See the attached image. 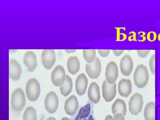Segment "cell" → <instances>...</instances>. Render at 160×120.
Masks as SVG:
<instances>
[{"mask_svg": "<svg viewBox=\"0 0 160 120\" xmlns=\"http://www.w3.org/2000/svg\"><path fill=\"white\" fill-rule=\"evenodd\" d=\"M88 97L90 101L97 104L101 99V92L99 86L97 82H92L90 84L88 91Z\"/></svg>", "mask_w": 160, "mask_h": 120, "instance_id": "16", "label": "cell"}, {"mask_svg": "<svg viewBox=\"0 0 160 120\" xmlns=\"http://www.w3.org/2000/svg\"><path fill=\"white\" fill-rule=\"evenodd\" d=\"M83 55L87 62L91 63L96 58V51L95 50H83Z\"/></svg>", "mask_w": 160, "mask_h": 120, "instance_id": "24", "label": "cell"}, {"mask_svg": "<svg viewBox=\"0 0 160 120\" xmlns=\"http://www.w3.org/2000/svg\"><path fill=\"white\" fill-rule=\"evenodd\" d=\"M150 52V50H138L137 53L140 58H144L148 56Z\"/></svg>", "mask_w": 160, "mask_h": 120, "instance_id": "26", "label": "cell"}, {"mask_svg": "<svg viewBox=\"0 0 160 120\" xmlns=\"http://www.w3.org/2000/svg\"><path fill=\"white\" fill-rule=\"evenodd\" d=\"M21 66L16 60L11 58L9 64V78L13 81H18L21 78Z\"/></svg>", "mask_w": 160, "mask_h": 120, "instance_id": "15", "label": "cell"}, {"mask_svg": "<svg viewBox=\"0 0 160 120\" xmlns=\"http://www.w3.org/2000/svg\"><path fill=\"white\" fill-rule=\"evenodd\" d=\"M41 60L44 68L48 70L51 69L56 61L55 51L54 50H43Z\"/></svg>", "mask_w": 160, "mask_h": 120, "instance_id": "11", "label": "cell"}, {"mask_svg": "<svg viewBox=\"0 0 160 120\" xmlns=\"http://www.w3.org/2000/svg\"><path fill=\"white\" fill-rule=\"evenodd\" d=\"M113 117L112 115H107L105 118V120H112Z\"/></svg>", "mask_w": 160, "mask_h": 120, "instance_id": "30", "label": "cell"}, {"mask_svg": "<svg viewBox=\"0 0 160 120\" xmlns=\"http://www.w3.org/2000/svg\"><path fill=\"white\" fill-rule=\"evenodd\" d=\"M25 91L27 98L30 101H37L41 93V88L38 80L35 78L28 80L26 86Z\"/></svg>", "mask_w": 160, "mask_h": 120, "instance_id": "3", "label": "cell"}, {"mask_svg": "<svg viewBox=\"0 0 160 120\" xmlns=\"http://www.w3.org/2000/svg\"><path fill=\"white\" fill-rule=\"evenodd\" d=\"M145 120H155V103L151 101L147 103L144 110Z\"/></svg>", "mask_w": 160, "mask_h": 120, "instance_id": "21", "label": "cell"}, {"mask_svg": "<svg viewBox=\"0 0 160 120\" xmlns=\"http://www.w3.org/2000/svg\"><path fill=\"white\" fill-rule=\"evenodd\" d=\"M72 88V78L68 75H66L65 82L60 86V92L61 95L64 97H67L69 95Z\"/></svg>", "mask_w": 160, "mask_h": 120, "instance_id": "22", "label": "cell"}, {"mask_svg": "<svg viewBox=\"0 0 160 120\" xmlns=\"http://www.w3.org/2000/svg\"><path fill=\"white\" fill-rule=\"evenodd\" d=\"M149 78V72L147 67L143 64L138 65L133 76L135 85L139 88H144L148 85Z\"/></svg>", "mask_w": 160, "mask_h": 120, "instance_id": "1", "label": "cell"}, {"mask_svg": "<svg viewBox=\"0 0 160 120\" xmlns=\"http://www.w3.org/2000/svg\"><path fill=\"white\" fill-rule=\"evenodd\" d=\"M103 97L107 102H111L117 94L116 84H110L105 80L102 85Z\"/></svg>", "mask_w": 160, "mask_h": 120, "instance_id": "9", "label": "cell"}, {"mask_svg": "<svg viewBox=\"0 0 160 120\" xmlns=\"http://www.w3.org/2000/svg\"><path fill=\"white\" fill-rule=\"evenodd\" d=\"M11 108L14 111L20 112L24 108L26 104V99L23 91L21 88L14 90L11 96Z\"/></svg>", "mask_w": 160, "mask_h": 120, "instance_id": "2", "label": "cell"}, {"mask_svg": "<svg viewBox=\"0 0 160 120\" xmlns=\"http://www.w3.org/2000/svg\"><path fill=\"white\" fill-rule=\"evenodd\" d=\"M118 91L121 96L128 98L132 91V84L131 80L123 78L120 80L118 84Z\"/></svg>", "mask_w": 160, "mask_h": 120, "instance_id": "14", "label": "cell"}, {"mask_svg": "<svg viewBox=\"0 0 160 120\" xmlns=\"http://www.w3.org/2000/svg\"><path fill=\"white\" fill-rule=\"evenodd\" d=\"M118 65L114 61H111L107 65L105 70L106 80L108 83H115L118 79Z\"/></svg>", "mask_w": 160, "mask_h": 120, "instance_id": "7", "label": "cell"}, {"mask_svg": "<svg viewBox=\"0 0 160 120\" xmlns=\"http://www.w3.org/2000/svg\"><path fill=\"white\" fill-rule=\"evenodd\" d=\"M143 105L142 95L138 92L134 94L130 98L128 102L130 112L132 115H138L142 111Z\"/></svg>", "mask_w": 160, "mask_h": 120, "instance_id": "4", "label": "cell"}, {"mask_svg": "<svg viewBox=\"0 0 160 120\" xmlns=\"http://www.w3.org/2000/svg\"><path fill=\"white\" fill-rule=\"evenodd\" d=\"M78 108V100L75 95H71L66 100L64 109L68 115L73 116L76 113Z\"/></svg>", "mask_w": 160, "mask_h": 120, "instance_id": "12", "label": "cell"}, {"mask_svg": "<svg viewBox=\"0 0 160 120\" xmlns=\"http://www.w3.org/2000/svg\"><path fill=\"white\" fill-rule=\"evenodd\" d=\"M112 120H125V116L121 113H118L114 115Z\"/></svg>", "mask_w": 160, "mask_h": 120, "instance_id": "28", "label": "cell"}, {"mask_svg": "<svg viewBox=\"0 0 160 120\" xmlns=\"http://www.w3.org/2000/svg\"><path fill=\"white\" fill-rule=\"evenodd\" d=\"M98 53L102 58H106L108 56L110 52L109 50H98Z\"/></svg>", "mask_w": 160, "mask_h": 120, "instance_id": "27", "label": "cell"}, {"mask_svg": "<svg viewBox=\"0 0 160 120\" xmlns=\"http://www.w3.org/2000/svg\"><path fill=\"white\" fill-rule=\"evenodd\" d=\"M120 70L125 76H129L133 69V61L131 56L126 54L121 58L120 61Z\"/></svg>", "mask_w": 160, "mask_h": 120, "instance_id": "10", "label": "cell"}, {"mask_svg": "<svg viewBox=\"0 0 160 120\" xmlns=\"http://www.w3.org/2000/svg\"><path fill=\"white\" fill-rule=\"evenodd\" d=\"M88 84V80L84 73L78 75L76 80L75 89L77 94L79 96L85 95L86 92Z\"/></svg>", "mask_w": 160, "mask_h": 120, "instance_id": "13", "label": "cell"}, {"mask_svg": "<svg viewBox=\"0 0 160 120\" xmlns=\"http://www.w3.org/2000/svg\"><path fill=\"white\" fill-rule=\"evenodd\" d=\"M59 101L58 95L54 91L47 94L45 100V109L50 114H53L58 109Z\"/></svg>", "mask_w": 160, "mask_h": 120, "instance_id": "5", "label": "cell"}, {"mask_svg": "<svg viewBox=\"0 0 160 120\" xmlns=\"http://www.w3.org/2000/svg\"><path fill=\"white\" fill-rule=\"evenodd\" d=\"M85 70L88 76L91 79L98 78L101 71V63L99 58H96L93 62L87 63Z\"/></svg>", "mask_w": 160, "mask_h": 120, "instance_id": "8", "label": "cell"}, {"mask_svg": "<svg viewBox=\"0 0 160 120\" xmlns=\"http://www.w3.org/2000/svg\"><path fill=\"white\" fill-rule=\"evenodd\" d=\"M75 120H95L91 114L90 104H87L80 109Z\"/></svg>", "mask_w": 160, "mask_h": 120, "instance_id": "19", "label": "cell"}, {"mask_svg": "<svg viewBox=\"0 0 160 120\" xmlns=\"http://www.w3.org/2000/svg\"><path fill=\"white\" fill-rule=\"evenodd\" d=\"M51 81L55 86H61L65 82L66 75L65 70L62 65H58L54 68L51 74Z\"/></svg>", "mask_w": 160, "mask_h": 120, "instance_id": "6", "label": "cell"}, {"mask_svg": "<svg viewBox=\"0 0 160 120\" xmlns=\"http://www.w3.org/2000/svg\"><path fill=\"white\" fill-rule=\"evenodd\" d=\"M112 111L114 115L118 113H121L125 117L127 112V105L125 101L121 98H118L113 104Z\"/></svg>", "mask_w": 160, "mask_h": 120, "instance_id": "18", "label": "cell"}, {"mask_svg": "<svg viewBox=\"0 0 160 120\" xmlns=\"http://www.w3.org/2000/svg\"><path fill=\"white\" fill-rule=\"evenodd\" d=\"M67 66L68 72L72 75H75L79 71L80 63L79 59L76 56H72L68 58Z\"/></svg>", "mask_w": 160, "mask_h": 120, "instance_id": "20", "label": "cell"}, {"mask_svg": "<svg viewBox=\"0 0 160 120\" xmlns=\"http://www.w3.org/2000/svg\"><path fill=\"white\" fill-rule=\"evenodd\" d=\"M61 120H71L68 118H66V117H64V118H62V119Z\"/></svg>", "mask_w": 160, "mask_h": 120, "instance_id": "33", "label": "cell"}, {"mask_svg": "<svg viewBox=\"0 0 160 120\" xmlns=\"http://www.w3.org/2000/svg\"><path fill=\"white\" fill-rule=\"evenodd\" d=\"M155 54H154L150 58L149 63L150 70L153 74H155Z\"/></svg>", "mask_w": 160, "mask_h": 120, "instance_id": "25", "label": "cell"}, {"mask_svg": "<svg viewBox=\"0 0 160 120\" xmlns=\"http://www.w3.org/2000/svg\"><path fill=\"white\" fill-rule=\"evenodd\" d=\"M113 52L116 56H119L121 55L124 52V50H113Z\"/></svg>", "mask_w": 160, "mask_h": 120, "instance_id": "29", "label": "cell"}, {"mask_svg": "<svg viewBox=\"0 0 160 120\" xmlns=\"http://www.w3.org/2000/svg\"><path fill=\"white\" fill-rule=\"evenodd\" d=\"M46 120H56L53 117H49Z\"/></svg>", "mask_w": 160, "mask_h": 120, "instance_id": "32", "label": "cell"}, {"mask_svg": "<svg viewBox=\"0 0 160 120\" xmlns=\"http://www.w3.org/2000/svg\"><path fill=\"white\" fill-rule=\"evenodd\" d=\"M76 51L75 50H65V51L68 53L75 52Z\"/></svg>", "mask_w": 160, "mask_h": 120, "instance_id": "31", "label": "cell"}, {"mask_svg": "<svg viewBox=\"0 0 160 120\" xmlns=\"http://www.w3.org/2000/svg\"><path fill=\"white\" fill-rule=\"evenodd\" d=\"M23 120H37V114L35 108L29 107L26 108L23 114Z\"/></svg>", "mask_w": 160, "mask_h": 120, "instance_id": "23", "label": "cell"}, {"mask_svg": "<svg viewBox=\"0 0 160 120\" xmlns=\"http://www.w3.org/2000/svg\"><path fill=\"white\" fill-rule=\"evenodd\" d=\"M23 62L29 72H33L37 66V58L33 52L29 51L25 53L23 57Z\"/></svg>", "mask_w": 160, "mask_h": 120, "instance_id": "17", "label": "cell"}]
</instances>
